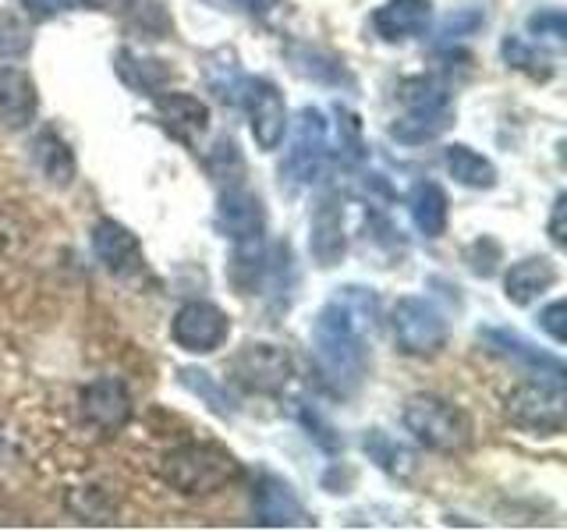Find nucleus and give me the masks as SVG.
Here are the masks:
<instances>
[{
	"label": "nucleus",
	"instance_id": "obj_1",
	"mask_svg": "<svg viewBox=\"0 0 567 532\" xmlns=\"http://www.w3.org/2000/svg\"><path fill=\"white\" fill-rule=\"evenodd\" d=\"M380 327V295L372 288H337L312 324V362L333 398L359 395L369 372L365 334Z\"/></svg>",
	"mask_w": 567,
	"mask_h": 532
},
{
	"label": "nucleus",
	"instance_id": "obj_2",
	"mask_svg": "<svg viewBox=\"0 0 567 532\" xmlns=\"http://www.w3.org/2000/svg\"><path fill=\"white\" fill-rule=\"evenodd\" d=\"M159 475H164L171 490H177V493L206 497V493H217L230 483H238L241 461L227 448H220V443L192 440V443H182V448L164 454V461H159Z\"/></svg>",
	"mask_w": 567,
	"mask_h": 532
},
{
	"label": "nucleus",
	"instance_id": "obj_3",
	"mask_svg": "<svg viewBox=\"0 0 567 532\" xmlns=\"http://www.w3.org/2000/svg\"><path fill=\"white\" fill-rule=\"evenodd\" d=\"M404 430L430 451H465L472 443V419L465 408L440 395H412L404 401Z\"/></svg>",
	"mask_w": 567,
	"mask_h": 532
},
{
	"label": "nucleus",
	"instance_id": "obj_4",
	"mask_svg": "<svg viewBox=\"0 0 567 532\" xmlns=\"http://www.w3.org/2000/svg\"><path fill=\"white\" fill-rule=\"evenodd\" d=\"M330 156V132L327 117L319 106H301L291 135V150L280 164V188H288L291 195L301 188H312L323 177Z\"/></svg>",
	"mask_w": 567,
	"mask_h": 532
},
{
	"label": "nucleus",
	"instance_id": "obj_5",
	"mask_svg": "<svg viewBox=\"0 0 567 532\" xmlns=\"http://www.w3.org/2000/svg\"><path fill=\"white\" fill-rule=\"evenodd\" d=\"M504 416L528 433L557 437L567 426V390L564 380L536 377L518 383L504 401Z\"/></svg>",
	"mask_w": 567,
	"mask_h": 532
},
{
	"label": "nucleus",
	"instance_id": "obj_6",
	"mask_svg": "<svg viewBox=\"0 0 567 532\" xmlns=\"http://www.w3.org/2000/svg\"><path fill=\"white\" fill-rule=\"evenodd\" d=\"M390 330H394V341L404 355L412 359H433L451 341V327L443 313L433 306L430 298L419 295H401L390 309Z\"/></svg>",
	"mask_w": 567,
	"mask_h": 532
},
{
	"label": "nucleus",
	"instance_id": "obj_7",
	"mask_svg": "<svg viewBox=\"0 0 567 532\" xmlns=\"http://www.w3.org/2000/svg\"><path fill=\"white\" fill-rule=\"evenodd\" d=\"M230 377L252 395H280L295 377V359L288 348L270 341H248L230 359Z\"/></svg>",
	"mask_w": 567,
	"mask_h": 532
},
{
	"label": "nucleus",
	"instance_id": "obj_8",
	"mask_svg": "<svg viewBox=\"0 0 567 532\" xmlns=\"http://www.w3.org/2000/svg\"><path fill=\"white\" fill-rule=\"evenodd\" d=\"M238 106L248 111V129H252L256 146L262 153H274L288 132V106H284L280 89L270 79H245Z\"/></svg>",
	"mask_w": 567,
	"mask_h": 532
},
{
	"label": "nucleus",
	"instance_id": "obj_9",
	"mask_svg": "<svg viewBox=\"0 0 567 532\" xmlns=\"http://www.w3.org/2000/svg\"><path fill=\"white\" fill-rule=\"evenodd\" d=\"M227 334H230L227 313L220 306H213V301H185V306L174 313V324H171L174 345L192 355L217 351L227 341Z\"/></svg>",
	"mask_w": 567,
	"mask_h": 532
},
{
	"label": "nucleus",
	"instance_id": "obj_10",
	"mask_svg": "<svg viewBox=\"0 0 567 532\" xmlns=\"http://www.w3.org/2000/svg\"><path fill=\"white\" fill-rule=\"evenodd\" d=\"M79 412H82V422L93 426L96 433H117L132 419V395H128V387H124V380L100 377L82 387Z\"/></svg>",
	"mask_w": 567,
	"mask_h": 532
},
{
	"label": "nucleus",
	"instance_id": "obj_11",
	"mask_svg": "<svg viewBox=\"0 0 567 532\" xmlns=\"http://www.w3.org/2000/svg\"><path fill=\"white\" fill-rule=\"evenodd\" d=\"M93 253L106 266V274H114L117 280H132L146 270V253L142 242L135 238V231H128L114 217H100L93 227Z\"/></svg>",
	"mask_w": 567,
	"mask_h": 532
},
{
	"label": "nucleus",
	"instance_id": "obj_12",
	"mask_svg": "<svg viewBox=\"0 0 567 532\" xmlns=\"http://www.w3.org/2000/svg\"><path fill=\"white\" fill-rule=\"evenodd\" d=\"M252 514L259 525L270 529H291V525H312L306 504L298 501L295 487L288 479H280L274 472H262L252 487Z\"/></svg>",
	"mask_w": 567,
	"mask_h": 532
},
{
	"label": "nucleus",
	"instance_id": "obj_13",
	"mask_svg": "<svg viewBox=\"0 0 567 532\" xmlns=\"http://www.w3.org/2000/svg\"><path fill=\"white\" fill-rule=\"evenodd\" d=\"M486 341V348L493 355H501V359L514 362L518 369L532 372V377H549V380H564V362L557 359V355H549L543 348H536L528 341V337H522L518 330H504V327H486L483 334H478Z\"/></svg>",
	"mask_w": 567,
	"mask_h": 532
},
{
	"label": "nucleus",
	"instance_id": "obj_14",
	"mask_svg": "<svg viewBox=\"0 0 567 532\" xmlns=\"http://www.w3.org/2000/svg\"><path fill=\"white\" fill-rule=\"evenodd\" d=\"M309 248H312V259L323 266V270H330V266H337L344 259V248H348V242H344V206L333 192L323 195L312 209Z\"/></svg>",
	"mask_w": 567,
	"mask_h": 532
},
{
	"label": "nucleus",
	"instance_id": "obj_15",
	"mask_svg": "<svg viewBox=\"0 0 567 532\" xmlns=\"http://www.w3.org/2000/svg\"><path fill=\"white\" fill-rule=\"evenodd\" d=\"M433 22V0H386L383 8L372 11V29L386 43H404L425 35Z\"/></svg>",
	"mask_w": 567,
	"mask_h": 532
},
{
	"label": "nucleus",
	"instance_id": "obj_16",
	"mask_svg": "<svg viewBox=\"0 0 567 532\" xmlns=\"http://www.w3.org/2000/svg\"><path fill=\"white\" fill-rule=\"evenodd\" d=\"M40 111V93L29 71L22 68H0V124L11 132H22L32 124Z\"/></svg>",
	"mask_w": 567,
	"mask_h": 532
},
{
	"label": "nucleus",
	"instance_id": "obj_17",
	"mask_svg": "<svg viewBox=\"0 0 567 532\" xmlns=\"http://www.w3.org/2000/svg\"><path fill=\"white\" fill-rule=\"evenodd\" d=\"M153 106L156 117L167 124V132L182 142L199 139L209 129V106L192 93H156Z\"/></svg>",
	"mask_w": 567,
	"mask_h": 532
},
{
	"label": "nucleus",
	"instance_id": "obj_18",
	"mask_svg": "<svg viewBox=\"0 0 567 532\" xmlns=\"http://www.w3.org/2000/svg\"><path fill=\"white\" fill-rule=\"evenodd\" d=\"M557 263L546 256H528L518 259L504 277V295L511 306H532L536 298H543L557 284Z\"/></svg>",
	"mask_w": 567,
	"mask_h": 532
},
{
	"label": "nucleus",
	"instance_id": "obj_19",
	"mask_svg": "<svg viewBox=\"0 0 567 532\" xmlns=\"http://www.w3.org/2000/svg\"><path fill=\"white\" fill-rule=\"evenodd\" d=\"M408 213H412V224L419 227V235H425V238L447 235L451 203H447V192H443L436 182H419L412 192H408Z\"/></svg>",
	"mask_w": 567,
	"mask_h": 532
},
{
	"label": "nucleus",
	"instance_id": "obj_20",
	"mask_svg": "<svg viewBox=\"0 0 567 532\" xmlns=\"http://www.w3.org/2000/svg\"><path fill=\"white\" fill-rule=\"evenodd\" d=\"M288 61L298 71L301 79L323 82V85H354L351 71L344 64V58L323 50V47H309V43H291L288 47Z\"/></svg>",
	"mask_w": 567,
	"mask_h": 532
},
{
	"label": "nucleus",
	"instance_id": "obj_21",
	"mask_svg": "<svg viewBox=\"0 0 567 532\" xmlns=\"http://www.w3.org/2000/svg\"><path fill=\"white\" fill-rule=\"evenodd\" d=\"M203 75H206V85L209 93L217 96L220 103L227 106H238L241 103V89H245V71L238 64V53L230 47H217L209 50L203 58Z\"/></svg>",
	"mask_w": 567,
	"mask_h": 532
},
{
	"label": "nucleus",
	"instance_id": "obj_22",
	"mask_svg": "<svg viewBox=\"0 0 567 532\" xmlns=\"http://www.w3.org/2000/svg\"><path fill=\"white\" fill-rule=\"evenodd\" d=\"M32 160H35V167H40V174L47 177V182L58 185V188H68L71 182H75V174H79L75 153H71L68 142L58 132H50V129L35 135Z\"/></svg>",
	"mask_w": 567,
	"mask_h": 532
},
{
	"label": "nucleus",
	"instance_id": "obj_23",
	"mask_svg": "<svg viewBox=\"0 0 567 532\" xmlns=\"http://www.w3.org/2000/svg\"><path fill=\"white\" fill-rule=\"evenodd\" d=\"M114 71L121 75L124 85H132L135 93H150V96H156L159 89H164V82L171 79V64H167V61L146 58V53H138V50H132V47L117 50Z\"/></svg>",
	"mask_w": 567,
	"mask_h": 532
},
{
	"label": "nucleus",
	"instance_id": "obj_24",
	"mask_svg": "<svg viewBox=\"0 0 567 532\" xmlns=\"http://www.w3.org/2000/svg\"><path fill=\"white\" fill-rule=\"evenodd\" d=\"M443 167H447V174L465 188H493L496 185L493 160L475 153L472 146H465V142H451V146L443 150Z\"/></svg>",
	"mask_w": 567,
	"mask_h": 532
},
{
	"label": "nucleus",
	"instance_id": "obj_25",
	"mask_svg": "<svg viewBox=\"0 0 567 532\" xmlns=\"http://www.w3.org/2000/svg\"><path fill=\"white\" fill-rule=\"evenodd\" d=\"M362 451L369 454V461H377V469H383L386 475H394V479H412L415 469H419V461L415 454L404 448V443H398L390 433L383 430H365L362 437Z\"/></svg>",
	"mask_w": 567,
	"mask_h": 532
},
{
	"label": "nucleus",
	"instance_id": "obj_26",
	"mask_svg": "<svg viewBox=\"0 0 567 532\" xmlns=\"http://www.w3.org/2000/svg\"><path fill=\"white\" fill-rule=\"evenodd\" d=\"M401 103H404V114H454L451 89L430 75L408 79L401 85Z\"/></svg>",
	"mask_w": 567,
	"mask_h": 532
},
{
	"label": "nucleus",
	"instance_id": "obj_27",
	"mask_svg": "<svg viewBox=\"0 0 567 532\" xmlns=\"http://www.w3.org/2000/svg\"><path fill=\"white\" fill-rule=\"evenodd\" d=\"M454 124V114H404L390 124V135L404 146H422V142L440 139Z\"/></svg>",
	"mask_w": 567,
	"mask_h": 532
},
{
	"label": "nucleus",
	"instance_id": "obj_28",
	"mask_svg": "<svg viewBox=\"0 0 567 532\" xmlns=\"http://www.w3.org/2000/svg\"><path fill=\"white\" fill-rule=\"evenodd\" d=\"M177 377H182V383L192 390V395H199V398L209 405V412H213V416H220V419H235V416H238L235 398H230V395H227V387H220L217 380L209 377L206 369H182Z\"/></svg>",
	"mask_w": 567,
	"mask_h": 532
},
{
	"label": "nucleus",
	"instance_id": "obj_29",
	"mask_svg": "<svg viewBox=\"0 0 567 532\" xmlns=\"http://www.w3.org/2000/svg\"><path fill=\"white\" fill-rule=\"evenodd\" d=\"M365 135H362V121L348 106H337V160L344 167H359L365 160Z\"/></svg>",
	"mask_w": 567,
	"mask_h": 532
},
{
	"label": "nucleus",
	"instance_id": "obj_30",
	"mask_svg": "<svg viewBox=\"0 0 567 532\" xmlns=\"http://www.w3.org/2000/svg\"><path fill=\"white\" fill-rule=\"evenodd\" d=\"M501 53H504V61L514 68V71H525L528 79H536V82H546L549 75H554V68H549V61L543 58V53L532 47L528 40H522V35H504V43H501Z\"/></svg>",
	"mask_w": 567,
	"mask_h": 532
},
{
	"label": "nucleus",
	"instance_id": "obj_31",
	"mask_svg": "<svg viewBox=\"0 0 567 532\" xmlns=\"http://www.w3.org/2000/svg\"><path fill=\"white\" fill-rule=\"evenodd\" d=\"M29 47H32V32H29V25H25L14 11L0 8V61L22 58V53H29Z\"/></svg>",
	"mask_w": 567,
	"mask_h": 532
},
{
	"label": "nucleus",
	"instance_id": "obj_32",
	"mask_svg": "<svg viewBox=\"0 0 567 532\" xmlns=\"http://www.w3.org/2000/svg\"><path fill=\"white\" fill-rule=\"evenodd\" d=\"M501 256H504L501 242L489 238V235H483V238L472 242V245L465 248V263H468V270H472V274H478V277H493V274H496V263H501Z\"/></svg>",
	"mask_w": 567,
	"mask_h": 532
},
{
	"label": "nucleus",
	"instance_id": "obj_33",
	"mask_svg": "<svg viewBox=\"0 0 567 532\" xmlns=\"http://www.w3.org/2000/svg\"><path fill=\"white\" fill-rule=\"evenodd\" d=\"M528 32L539 35V40H549L554 47H564L567 40V18L560 8H546V11H536L528 18Z\"/></svg>",
	"mask_w": 567,
	"mask_h": 532
},
{
	"label": "nucleus",
	"instance_id": "obj_34",
	"mask_svg": "<svg viewBox=\"0 0 567 532\" xmlns=\"http://www.w3.org/2000/svg\"><path fill=\"white\" fill-rule=\"evenodd\" d=\"M206 4L220 8V11L245 14V18H256V22H270V18L284 8V0H206Z\"/></svg>",
	"mask_w": 567,
	"mask_h": 532
},
{
	"label": "nucleus",
	"instance_id": "obj_35",
	"mask_svg": "<svg viewBox=\"0 0 567 532\" xmlns=\"http://www.w3.org/2000/svg\"><path fill=\"white\" fill-rule=\"evenodd\" d=\"M32 18H53L64 11H82V8H106L111 0H22Z\"/></svg>",
	"mask_w": 567,
	"mask_h": 532
},
{
	"label": "nucleus",
	"instance_id": "obj_36",
	"mask_svg": "<svg viewBox=\"0 0 567 532\" xmlns=\"http://www.w3.org/2000/svg\"><path fill=\"white\" fill-rule=\"evenodd\" d=\"M486 18H483V11H475V8H465V11H457V14H451L447 22L440 25V40L443 43H454V40H465V35H472L478 25H483Z\"/></svg>",
	"mask_w": 567,
	"mask_h": 532
},
{
	"label": "nucleus",
	"instance_id": "obj_37",
	"mask_svg": "<svg viewBox=\"0 0 567 532\" xmlns=\"http://www.w3.org/2000/svg\"><path fill=\"white\" fill-rule=\"evenodd\" d=\"M564 316H567V301H549V306L539 313V327L554 337L557 345H564L567 341V324H564Z\"/></svg>",
	"mask_w": 567,
	"mask_h": 532
},
{
	"label": "nucleus",
	"instance_id": "obj_38",
	"mask_svg": "<svg viewBox=\"0 0 567 532\" xmlns=\"http://www.w3.org/2000/svg\"><path fill=\"white\" fill-rule=\"evenodd\" d=\"M564 209H567V195L560 192L554 200V209H549V242H554L557 248L567 245V227H564Z\"/></svg>",
	"mask_w": 567,
	"mask_h": 532
}]
</instances>
